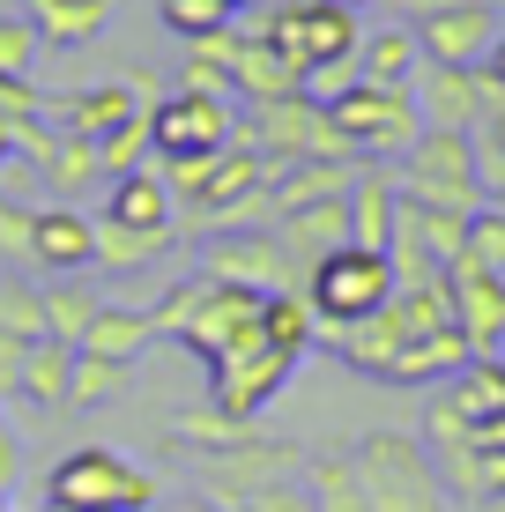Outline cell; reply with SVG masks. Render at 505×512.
Returning a JSON list of instances; mask_svg holds the SVG:
<instances>
[{
	"instance_id": "cell-12",
	"label": "cell",
	"mask_w": 505,
	"mask_h": 512,
	"mask_svg": "<svg viewBox=\"0 0 505 512\" xmlns=\"http://www.w3.org/2000/svg\"><path fill=\"white\" fill-rule=\"evenodd\" d=\"M149 112V149L164 156H216L223 141L238 134V119H231V104L223 97H201V90H179V97H156L142 104Z\"/></svg>"
},
{
	"instance_id": "cell-21",
	"label": "cell",
	"mask_w": 505,
	"mask_h": 512,
	"mask_svg": "<svg viewBox=\"0 0 505 512\" xmlns=\"http://www.w3.org/2000/svg\"><path fill=\"white\" fill-rule=\"evenodd\" d=\"M350 245H372V253H387L394 245V208H402V186H394V171L379 164H357L350 179Z\"/></svg>"
},
{
	"instance_id": "cell-24",
	"label": "cell",
	"mask_w": 505,
	"mask_h": 512,
	"mask_svg": "<svg viewBox=\"0 0 505 512\" xmlns=\"http://www.w3.org/2000/svg\"><path fill=\"white\" fill-rule=\"evenodd\" d=\"M350 201V193H342ZM342 201H312V208H290L283 223H275V238H283L290 268H312V260H327L335 245H350V208Z\"/></svg>"
},
{
	"instance_id": "cell-29",
	"label": "cell",
	"mask_w": 505,
	"mask_h": 512,
	"mask_svg": "<svg viewBox=\"0 0 505 512\" xmlns=\"http://www.w3.org/2000/svg\"><path fill=\"white\" fill-rule=\"evenodd\" d=\"M67 379H75V349L67 342H30L15 394H23L30 409H67Z\"/></svg>"
},
{
	"instance_id": "cell-6",
	"label": "cell",
	"mask_w": 505,
	"mask_h": 512,
	"mask_svg": "<svg viewBox=\"0 0 505 512\" xmlns=\"http://www.w3.org/2000/svg\"><path fill=\"white\" fill-rule=\"evenodd\" d=\"M394 282H402L394 260L372 253V245H335L327 260H312L305 297H312V312H320V342L342 334V327H357V320H372V312L394 297Z\"/></svg>"
},
{
	"instance_id": "cell-9",
	"label": "cell",
	"mask_w": 505,
	"mask_h": 512,
	"mask_svg": "<svg viewBox=\"0 0 505 512\" xmlns=\"http://www.w3.org/2000/svg\"><path fill=\"white\" fill-rule=\"evenodd\" d=\"M246 134L260 141V149H268V164H275V171H283V164H305V156H335V164H350V149H342V134H335V119H327V104H320V97H305V90L253 104Z\"/></svg>"
},
{
	"instance_id": "cell-54",
	"label": "cell",
	"mask_w": 505,
	"mask_h": 512,
	"mask_svg": "<svg viewBox=\"0 0 505 512\" xmlns=\"http://www.w3.org/2000/svg\"><path fill=\"white\" fill-rule=\"evenodd\" d=\"M0 512H8V498H0Z\"/></svg>"
},
{
	"instance_id": "cell-30",
	"label": "cell",
	"mask_w": 505,
	"mask_h": 512,
	"mask_svg": "<svg viewBox=\"0 0 505 512\" xmlns=\"http://www.w3.org/2000/svg\"><path fill=\"white\" fill-rule=\"evenodd\" d=\"M305 483H312V512H372V498H364V483H357L350 446H327V453H312Z\"/></svg>"
},
{
	"instance_id": "cell-7",
	"label": "cell",
	"mask_w": 505,
	"mask_h": 512,
	"mask_svg": "<svg viewBox=\"0 0 505 512\" xmlns=\"http://www.w3.org/2000/svg\"><path fill=\"white\" fill-rule=\"evenodd\" d=\"M402 201H424V208H454V216H476L483 208V179H476V134H454V127H424L416 149L402 156L394 171Z\"/></svg>"
},
{
	"instance_id": "cell-34",
	"label": "cell",
	"mask_w": 505,
	"mask_h": 512,
	"mask_svg": "<svg viewBox=\"0 0 505 512\" xmlns=\"http://www.w3.org/2000/svg\"><path fill=\"white\" fill-rule=\"evenodd\" d=\"M171 238H142V231H119V223H97V260L104 275H149L164 260Z\"/></svg>"
},
{
	"instance_id": "cell-3",
	"label": "cell",
	"mask_w": 505,
	"mask_h": 512,
	"mask_svg": "<svg viewBox=\"0 0 505 512\" xmlns=\"http://www.w3.org/2000/svg\"><path fill=\"white\" fill-rule=\"evenodd\" d=\"M260 30H268V45L305 75V97L327 104L335 90L357 82V45H364L357 8H335V0H283Z\"/></svg>"
},
{
	"instance_id": "cell-2",
	"label": "cell",
	"mask_w": 505,
	"mask_h": 512,
	"mask_svg": "<svg viewBox=\"0 0 505 512\" xmlns=\"http://www.w3.org/2000/svg\"><path fill=\"white\" fill-rule=\"evenodd\" d=\"M424 446L446 475V498L461 505L505 498V357H476L468 372L431 386Z\"/></svg>"
},
{
	"instance_id": "cell-33",
	"label": "cell",
	"mask_w": 505,
	"mask_h": 512,
	"mask_svg": "<svg viewBox=\"0 0 505 512\" xmlns=\"http://www.w3.org/2000/svg\"><path fill=\"white\" fill-rule=\"evenodd\" d=\"M134 379V364H112V357H90V349H75V379H67V409H104V401H119Z\"/></svg>"
},
{
	"instance_id": "cell-32",
	"label": "cell",
	"mask_w": 505,
	"mask_h": 512,
	"mask_svg": "<svg viewBox=\"0 0 505 512\" xmlns=\"http://www.w3.org/2000/svg\"><path fill=\"white\" fill-rule=\"evenodd\" d=\"M268 342L275 349H290V357H305L312 342H320V312H312V297L305 290H268Z\"/></svg>"
},
{
	"instance_id": "cell-38",
	"label": "cell",
	"mask_w": 505,
	"mask_h": 512,
	"mask_svg": "<svg viewBox=\"0 0 505 512\" xmlns=\"http://www.w3.org/2000/svg\"><path fill=\"white\" fill-rule=\"evenodd\" d=\"M468 260H483L498 282H505V201H483L468 216Z\"/></svg>"
},
{
	"instance_id": "cell-28",
	"label": "cell",
	"mask_w": 505,
	"mask_h": 512,
	"mask_svg": "<svg viewBox=\"0 0 505 512\" xmlns=\"http://www.w3.org/2000/svg\"><path fill=\"white\" fill-rule=\"evenodd\" d=\"M416 67H424L416 30H364V45H357V75L364 82H394V90H409Z\"/></svg>"
},
{
	"instance_id": "cell-1",
	"label": "cell",
	"mask_w": 505,
	"mask_h": 512,
	"mask_svg": "<svg viewBox=\"0 0 505 512\" xmlns=\"http://www.w3.org/2000/svg\"><path fill=\"white\" fill-rule=\"evenodd\" d=\"M350 372L379 379V386H439L476 364L468 334L454 327V297H446V275L439 282H394V297L372 312V320L327 334Z\"/></svg>"
},
{
	"instance_id": "cell-47",
	"label": "cell",
	"mask_w": 505,
	"mask_h": 512,
	"mask_svg": "<svg viewBox=\"0 0 505 512\" xmlns=\"http://www.w3.org/2000/svg\"><path fill=\"white\" fill-rule=\"evenodd\" d=\"M483 75H491V82H505V30L491 38V52H483Z\"/></svg>"
},
{
	"instance_id": "cell-52",
	"label": "cell",
	"mask_w": 505,
	"mask_h": 512,
	"mask_svg": "<svg viewBox=\"0 0 505 512\" xmlns=\"http://www.w3.org/2000/svg\"><path fill=\"white\" fill-rule=\"evenodd\" d=\"M223 8H231V15H238V8H253V0H223Z\"/></svg>"
},
{
	"instance_id": "cell-15",
	"label": "cell",
	"mask_w": 505,
	"mask_h": 512,
	"mask_svg": "<svg viewBox=\"0 0 505 512\" xmlns=\"http://www.w3.org/2000/svg\"><path fill=\"white\" fill-rule=\"evenodd\" d=\"M290 372H298V357L275 349V342H260V349H246V357H231V364H208V401H216L223 416L253 423L275 394H283Z\"/></svg>"
},
{
	"instance_id": "cell-23",
	"label": "cell",
	"mask_w": 505,
	"mask_h": 512,
	"mask_svg": "<svg viewBox=\"0 0 505 512\" xmlns=\"http://www.w3.org/2000/svg\"><path fill=\"white\" fill-rule=\"evenodd\" d=\"M38 186L52 193V201H67V208H82V193L104 186V156H97V141H82V134H52L45 141V156H38Z\"/></svg>"
},
{
	"instance_id": "cell-50",
	"label": "cell",
	"mask_w": 505,
	"mask_h": 512,
	"mask_svg": "<svg viewBox=\"0 0 505 512\" xmlns=\"http://www.w3.org/2000/svg\"><path fill=\"white\" fill-rule=\"evenodd\" d=\"M38 512H82V505H67V498H45V505H38Z\"/></svg>"
},
{
	"instance_id": "cell-8",
	"label": "cell",
	"mask_w": 505,
	"mask_h": 512,
	"mask_svg": "<svg viewBox=\"0 0 505 512\" xmlns=\"http://www.w3.org/2000/svg\"><path fill=\"white\" fill-rule=\"evenodd\" d=\"M45 498H67L82 512H149L156 505V475L134 468L127 453H112V446H75L45 475Z\"/></svg>"
},
{
	"instance_id": "cell-35",
	"label": "cell",
	"mask_w": 505,
	"mask_h": 512,
	"mask_svg": "<svg viewBox=\"0 0 505 512\" xmlns=\"http://www.w3.org/2000/svg\"><path fill=\"white\" fill-rule=\"evenodd\" d=\"M0 334H15V342H45V290L30 275H0Z\"/></svg>"
},
{
	"instance_id": "cell-55",
	"label": "cell",
	"mask_w": 505,
	"mask_h": 512,
	"mask_svg": "<svg viewBox=\"0 0 505 512\" xmlns=\"http://www.w3.org/2000/svg\"><path fill=\"white\" fill-rule=\"evenodd\" d=\"M446 512H454V505H446Z\"/></svg>"
},
{
	"instance_id": "cell-45",
	"label": "cell",
	"mask_w": 505,
	"mask_h": 512,
	"mask_svg": "<svg viewBox=\"0 0 505 512\" xmlns=\"http://www.w3.org/2000/svg\"><path fill=\"white\" fill-rule=\"evenodd\" d=\"M0 119H45V97L30 82H8L0 75Z\"/></svg>"
},
{
	"instance_id": "cell-11",
	"label": "cell",
	"mask_w": 505,
	"mask_h": 512,
	"mask_svg": "<svg viewBox=\"0 0 505 512\" xmlns=\"http://www.w3.org/2000/svg\"><path fill=\"white\" fill-rule=\"evenodd\" d=\"M468 253V216H454V208H424V201H402L394 208V275L402 282H439L454 260Z\"/></svg>"
},
{
	"instance_id": "cell-4",
	"label": "cell",
	"mask_w": 505,
	"mask_h": 512,
	"mask_svg": "<svg viewBox=\"0 0 505 512\" xmlns=\"http://www.w3.org/2000/svg\"><path fill=\"white\" fill-rule=\"evenodd\" d=\"M327 119H335L342 149H350V164H402L416 149V134H424V112H416V90H394V82H350V90L327 97Z\"/></svg>"
},
{
	"instance_id": "cell-37",
	"label": "cell",
	"mask_w": 505,
	"mask_h": 512,
	"mask_svg": "<svg viewBox=\"0 0 505 512\" xmlns=\"http://www.w3.org/2000/svg\"><path fill=\"white\" fill-rule=\"evenodd\" d=\"M179 438L186 446H201V453H223V446H238V438H253V423H238V416H223L216 401L194 416H179Z\"/></svg>"
},
{
	"instance_id": "cell-51",
	"label": "cell",
	"mask_w": 505,
	"mask_h": 512,
	"mask_svg": "<svg viewBox=\"0 0 505 512\" xmlns=\"http://www.w3.org/2000/svg\"><path fill=\"white\" fill-rule=\"evenodd\" d=\"M164 512H223V505H164Z\"/></svg>"
},
{
	"instance_id": "cell-44",
	"label": "cell",
	"mask_w": 505,
	"mask_h": 512,
	"mask_svg": "<svg viewBox=\"0 0 505 512\" xmlns=\"http://www.w3.org/2000/svg\"><path fill=\"white\" fill-rule=\"evenodd\" d=\"M476 149H483V156H505V82H491V97H483V119H476Z\"/></svg>"
},
{
	"instance_id": "cell-25",
	"label": "cell",
	"mask_w": 505,
	"mask_h": 512,
	"mask_svg": "<svg viewBox=\"0 0 505 512\" xmlns=\"http://www.w3.org/2000/svg\"><path fill=\"white\" fill-rule=\"evenodd\" d=\"M134 112H142V97H134L127 82H97V90H67L60 127H67V134H82V141H104L112 127H127Z\"/></svg>"
},
{
	"instance_id": "cell-42",
	"label": "cell",
	"mask_w": 505,
	"mask_h": 512,
	"mask_svg": "<svg viewBox=\"0 0 505 512\" xmlns=\"http://www.w3.org/2000/svg\"><path fill=\"white\" fill-rule=\"evenodd\" d=\"M164 23L179 30V38H208V30L231 23V8H223V0H164Z\"/></svg>"
},
{
	"instance_id": "cell-46",
	"label": "cell",
	"mask_w": 505,
	"mask_h": 512,
	"mask_svg": "<svg viewBox=\"0 0 505 512\" xmlns=\"http://www.w3.org/2000/svg\"><path fill=\"white\" fill-rule=\"evenodd\" d=\"M15 483H23V446H15V431L0 423V498H8Z\"/></svg>"
},
{
	"instance_id": "cell-41",
	"label": "cell",
	"mask_w": 505,
	"mask_h": 512,
	"mask_svg": "<svg viewBox=\"0 0 505 512\" xmlns=\"http://www.w3.org/2000/svg\"><path fill=\"white\" fill-rule=\"evenodd\" d=\"M30 231H38V208L0 193V260H8V268H30Z\"/></svg>"
},
{
	"instance_id": "cell-43",
	"label": "cell",
	"mask_w": 505,
	"mask_h": 512,
	"mask_svg": "<svg viewBox=\"0 0 505 512\" xmlns=\"http://www.w3.org/2000/svg\"><path fill=\"white\" fill-rule=\"evenodd\" d=\"M238 512H312V483H298V475H275V483H260Z\"/></svg>"
},
{
	"instance_id": "cell-16",
	"label": "cell",
	"mask_w": 505,
	"mask_h": 512,
	"mask_svg": "<svg viewBox=\"0 0 505 512\" xmlns=\"http://www.w3.org/2000/svg\"><path fill=\"white\" fill-rule=\"evenodd\" d=\"M498 0H454V8H424L416 15V45H424V60L439 67H483V52L498 38Z\"/></svg>"
},
{
	"instance_id": "cell-19",
	"label": "cell",
	"mask_w": 505,
	"mask_h": 512,
	"mask_svg": "<svg viewBox=\"0 0 505 512\" xmlns=\"http://www.w3.org/2000/svg\"><path fill=\"white\" fill-rule=\"evenodd\" d=\"M409 90H416V112H424V127L476 134L483 97H491V75H483V67H439V60H424Z\"/></svg>"
},
{
	"instance_id": "cell-31",
	"label": "cell",
	"mask_w": 505,
	"mask_h": 512,
	"mask_svg": "<svg viewBox=\"0 0 505 512\" xmlns=\"http://www.w3.org/2000/svg\"><path fill=\"white\" fill-rule=\"evenodd\" d=\"M104 312V297L90 290L82 275H60L45 290V342H67V349H82V334H90V320Z\"/></svg>"
},
{
	"instance_id": "cell-10",
	"label": "cell",
	"mask_w": 505,
	"mask_h": 512,
	"mask_svg": "<svg viewBox=\"0 0 505 512\" xmlns=\"http://www.w3.org/2000/svg\"><path fill=\"white\" fill-rule=\"evenodd\" d=\"M268 290H246V282H216L208 275V297H201V312H194V327L179 334L186 349H201L208 364H231V357H246V349L268 342Z\"/></svg>"
},
{
	"instance_id": "cell-27",
	"label": "cell",
	"mask_w": 505,
	"mask_h": 512,
	"mask_svg": "<svg viewBox=\"0 0 505 512\" xmlns=\"http://www.w3.org/2000/svg\"><path fill=\"white\" fill-rule=\"evenodd\" d=\"M23 15H30V30H38V45H60V52H75V45H90L97 30H104V0H23Z\"/></svg>"
},
{
	"instance_id": "cell-18",
	"label": "cell",
	"mask_w": 505,
	"mask_h": 512,
	"mask_svg": "<svg viewBox=\"0 0 505 512\" xmlns=\"http://www.w3.org/2000/svg\"><path fill=\"white\" fill-rule=\"evenodd\" d=\"M97 223H119V231H142V238H179V193H171L164 171H119L104 179V216Z\"/></svg>"
},
{
	"instance_id": "cell-36",
	"label": "cell",
	"mask_w": 505,
	"mask_h": 512,
	"mask_svg": "<svg viewBox=\"0 0 505 512\" xmlns=\"http://www.w3.org/2000/svg\"><path fill=\"white\" fill-rule=\"evenodd\" d=\"M201 297H208V275H179V282H171V290H164V297H156V305H149V320H156V342H164V334H171V342H179V334L194 327Z\"/></svg>"
},
{
	"instance_id": "cell-13",
	"label": "cell",
	"mask_w": 505,
	"mask_h": 512,
	"mask_svg": "<svg viewBox=\"0 0 505 512\" xmlns=\"http://www.w3.org/2000/svg\"><path fill=\"white\" fill-rule=\"evenodd\" d=\"M201 275L246 282V290H290V253H283V238L260 231V223H231V231L201 238Z\"/></svg>"
},
{
	"instance_id": "cell-22",
	"label": "cell",
	"mask_w": 505,
	"mask_h": 512,
	"mask_svg": "<svg viewBox=\"0 0 505 512\" xmlns=\"http://www.w3.org/2000/svg\"><path fill=\"white\" fill-rule=\"evenodd\" d=\"M290 90H305V75L268 45V30H238V52H231V97L268 104V97H290Z\"/></svg>"
},
{
	"instance_id": "cell-39",
	"label": "cell",
	"mask_w": 505,
	"mask_h": 512,
	"mask_svg": "<svg viewBox=\"0 0 505 512\" xmlns=\"http://www.w3.org/2000/svg\"><path fill=\"white\" fill-rule=\"evenodd\" d=\"M142 149H149V112H134L127 127H112L97 141V156H104V179H119V171H134L142 164Z\"/></svg>"
},
{
	"instance_id": "cell-26",
	"label": "cell",
	"mask_w": 505,
	"mask_h": 512,
	"mask_svg": "<svg viewBox=\"0 0 505 512\" xmlns=\"http://www.w3.org/2000/svg\"><path fill=\"white\" fill-rule=\"evenodd\" d=\"M149 342H156L149 305H104L90 320V334H82V349H90V357H112V364H142Z\"/></svg>"
},
{
	"instance_id": "cell-49",
	"label": "cell",
	"mask_w": 505,
	"mask_h": 512,
	"mask_svg": "<svg viewBox=\"0 0 505 512\" xmlns=\"http://www.w3.org/2000/svg\"><path fill=\"white\" fill-rule=\"evenodd\" d=\"M424 8H454V0H409V15H424Z\"/></svg>"
},
{
	"instance_id": "cell-14",
	"label": "cell",
	"mask_w": 505,
	"mask_h": 512,
	"mask_svg": "<svg viewBox=\"0 0 505 512\" xmlns=\"http://www.w3.org/2000/svg\"><path fill=\"white\" fill-rule=\"evenodd\" d=\"M275 475H298V446L290 438H238V446H223V453H201V483L223 498V512H238L253 498L260 483H275Z\"/></svg>"
},
{
	"instance_id": "cell-5",
	"label": "cell",
	"mask_w": 505,
	"mask_h": 512,
	"mask_svg": "<svg viewBox=\"0 0 505 512\" xmlns=\"http://www.w3.org/2000/svg\"><path fill=\"white\" fill-rule=\"evenodd\" d=\"M350 461H357V483L372 498V512H446V475H439L424 438L364 431L350 446Z\"/></svg>"
},
{
	"instance_id": "cell-20",
	"label": "cell",
	"mask_w": 505,
	"mask_h": 512,
	"mask_svg": "<svg viewBox=\"0 0 505 512\" xmlns=\"http://www.w3.org/2000/svg\"><path fill=\"white\" fill-rule=\"evenodd\" d=\"M30 268L45 275H82L97 268V216H82V208L67 201H38V231H30Z\"/></svg>"
},
{
	"instance_id": "cell-53",
	"label": "cell",
	"mask_w": 505,
	"mask_h": 512,
	"mask_svg": "<svg viewBox=\"0 0 505 512\" xmlns=\"http://www.w3.org/2000/svg\"><path fill=\"white\" fill-rule=\"evenodd\" d=\"M335 8H364V0H335Z\"/></svg>"
},
{
	"instance_id": "cell-17",
	"label": "cell",
	"mask_w": 505,
	"mask_h": 512,
	"mask_svg": "<svg viewBox=\"0 0 505 512\" xmlns=\"http://www.w3.org/2000/svg\"><path fill=\"white\" fill-rule=\"evenodd\" d=\"M446 297H454V327L468 334V349L476 357H498L505 349V282L483 268V260H454L446 268Z\"/></svg>"
},
{
	"instance_id": "cell-40",
	"label": "cell",
	"mask_w": 505,
	"mask_h": 512,
	"mask_svg": "<svg viewBox=\"0 0 505 512\" xmlns=\"http://www.w3.org/2000/svg\"><path fill=\"white\" fill-rule=\"evenodd\" d=\"M30 60H38V30H30V15H0V75L30 82Z\"/></svg>"
},
{
	"instance_id": "cell-48",
	"label": "cell",
	"mask_w": 505,
	"mask_h": 512,
	"mask_svg": "<svg viewBox=\"0 0 505 512\" xmlns=\"http://www.w3.org/2000/svg\"><path fill=\"white\" fill-rule=\"evenodd\" d=\"M15 156H23V149H15V119H0V179H8Z\"/></svg>"
}]
</instances>
